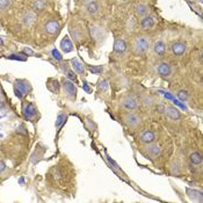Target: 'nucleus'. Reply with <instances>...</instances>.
Masks as SVG:
<instances>
[{
	"instance_id": "1",
	"label": "nucleus",
	"mask_w": 203,
	"mask_h": 203,
	"mask_svg": "<svg viewBox=\"0 0 203 203\" xmlns=\"http://www.w3.org/2000/svg\"><path fill=\"white\" fill-rule=\"evenodd\" d=\"M132 47H134V51L137 55H142L150 49V41L145 36H138L135 38Z\"/></svg>"
},
{
	"instance_id": "2",
	"label": "nucleus",
	"mask_w": 203,
	"mask_h": 203,
	"mask_svg": "<svg viewBox=\"0 0 203 203\" xmlns=\"http://www.w3.org/2000/svg\"><path fill=\"white\" fill-rule=\"evenodd\" d=\"M30 84L27 80L20 79V80H15V86H14V93L19 99H22L23 95L28 94V92L30 91Z\"/></svg>"
},
{
	"instance_id": "3",
	"label": "nucleus",
	"mask_w": 203,
	"mask_h": 203,
	"mask_svg": "<svg viewBox=\"0 0 203 203\" xmlns=\"http://www.w3.org/2000/svg\"><path fill=\"white\" fill-rule=\"evenodd\" d=\"M121 106L122 108L128 111H132L138 108V101L135 96L132 95H125L123 99L121 100Z\"/></svg>"
},
{
	"instance_id": "4",
	"label": "nucleus",
	"mask_w": 203,
	"mask_h": 203,
	"mask_svg": "<svg viewBox=\"0 0 203 203\" xmlns=\"http://www.w3.org/2000/svg\"><path fill=\"white\" fill-rule=\"evenodd\" d=\"M63 88H64V92H65L68 98H70V99L72 100L76 99V96H77V87L74 86V84L71 80L64 79V81H63Z\"/></svg>"
},
{
	"instance_id": "5",
	"label": "nucleus",
	"mask_w": 203,
	"mask_h": 203,
	"mask_svg": "<svg viewBox=\"0 0 203 203\" xmlns=\"http://www.w3.org/2000/svg\"><path fill=\"white\" fill-rule=\"evenodd\" d=\"M124 122L127 125H129L131 128H136L141 124V117L135 113H128L124 115Z\"/></svg>"
},
{
	"instance_id": "6",
	"label": "nucleus",
	"mask_w": 203,
	"mask_h": 203,
	"mask_svg": "<svg viewBox=\"0 0 203 203\" xmlns=\"http://www.w3.org/2000/svg\"><path fill=\"white\" fill-rule=\"evenodd\" d=\"M187 50V43L185 42H174L172 44V52L174 56H181Z\"/></svg>"
},
{
	"instance_id": "7",
	"label": "nucleus",
	"mask_w": 203,
	"mask_h": 203,
	"mask_svg": "<svg viewBox=\"0 0 203 203\" xmlns=\"http://www.w3.org/2000/svg\"><path fill=\"white\" fill-rule=\"evenodd\" d=\"M44 29H45V31H47L48 34L53 35V34H57L58 31H59L61 25H59V22L56 20H49L47 23L44 25Z\"/></svg>"
},
{
	"instance_id": "8",
	"label": "nucleus",
	"mask_w": 203,
	"mask_h": 203,
	"mask_svg": "<svg viewBox=\"0 0 203 203\" xmlns=\"http://www.w3.org/2000/svg\"><path fill=\"white\" fill-rule=\"evenodd\" d=\"M37 114V109L36 107L34 106V103H27L25 107H23V116L26 120H31L33 117H35Z\"/></svg>"
},
{
	"instance_id": "9",
	"label": "nucleus",
	"mask_w": 203,
	"mask_h": 203,
	"mask_svg": "<svg viewBox=\"0 0 203 203\" xmlns=\"http://www.w3.org/2000/svg\"><path fill=\"white\" fill-rule=\"evenodd\" d=\"M139 141L144 144H151V143H154L156 141V134L151 130H145L143 131L139 136Z\"/></svg>"
},
{
	"instance_id": "10",
	"label": "nucleus",
	"mask_w": 203,
	"mask_h": 203,
	"mask_svg": "<svg viewBox=\"0 0 203 203\" xmlns=\"http://www.w3.org/2000/svg\"><path fill=\"white\" fill-rule=\"evenodd\" d=\"M164 113H165V114L167 115V117L171 119V120H179V119L181 117L180 110L178 109L177 107H174V106H167V107H165V111H164Z\"/></svg>"
},
{
	"instance_id": "11",
	"label": "nucleus",
	"mask_w": 203,
	"mask_h": 203,
	"mask_svg": "<svg viewBox=\"0 0 203 203\" xmlns=\"http://www.w3.org/2000/svg\"><path fill=\"white\" fill-rule=\"evenodd\" d=\"M157 72H158L159 76H162V77H168V76H171V73H172L171 65L164 62L159 63L158 66H157Z\"/></svg>"
},
{
	"instance_id": "12",
	"label": "nucleus",
	"mask_w": 203,
	"mask_h": 203,
	"mask_svg": "<svg viewBox=\"0 0 203 203\" xmlns=\"http://www.w3.org/2000/svg\"><path fill=\"white\" fill-rule=\"evenodd\" d=\"M186 192H187L188 196L192 201H195V202H202L203 201V193L201 190H195V189L187 188Z\"/></svg>"
},
{
	"instance_id": "13",
	"label": "nucleus",
	"mask_w": 203,
	"mask_h": 203,
	"mask_svg": "<svg viewBox=\"0 0 203 203\" xmlns=\"http://www.w3.org/2000/svg\"><path fill=\"white\" fill-rule=\"evenodd\" d=\"M147 152H149V154L153 158H157V157H159L162 154V147L158 145V144H147Z\"/></svg>"
},
{
	"instance_id": "14",
	"label": "nucleus",
	"mask_w": 203,
	"mask_h": 203,
	"mask_svg": "<svg viewBox=\"0 0 203 203\" xmlns=\"http://www.w3.org/2000/svg\"><path fill=\"white\" fill-rule=\"evenodd\" d=\"M153 51L156 52L158 56H162L165 51H166V44L165 42L159 40V41H156L154 44H153Z\"/></svg>"
},
{
	"instance_id": "15",
	"label": "nucleus",
	"mask_w": 203,
	"mask_h": 203,
	"mask_svg": "<svg viewBox=\"0 0 203 203\" xmlns=\"http://www.w3.org/2000/svg\"><path fill=\"white\" fill-rule=\"evenodd\" d=\"M127 50V43L123 38H117L114 43V51L117 53H122Z\"/></svg>"
},
{
	"instance_id": "16",
	"label": "nucleus",
	"mask_w": 203,
	"mask_h": 203,
	"mask_svg": "<svg viewBox=\"0 0 203 203\" xmlns=\"http://www.w3.org/2000/svg\"><path fill=\"white\" fill-rule=\"evenodd\" d=\"M154 26V20H153V18L151 16H144L141 21V27L142 29H144V30H147V29H151L152 27Z\"/></svg>"
},
{
	"instance_id": "17",
	"label": "nucleus",
	"mask_w": 203,
	"mask_h": 203,
	"mask_svg": "<svg viewBox=\"0 0 203 203\" xmlns=\"http://www.w3.org/2000/svg\"><path fill=\"white\" fill-rule=\"evenodd\" d=\"M35 20H36V15L34 12H26L22 16V21L26 26H31L35 22Z\"/></svg>"
},
{
	"instance_id": "18",
	"label": "nucleus",
	"mask_w": 203,
	"mask_h": 203,
	"mask_svg": "<svg viewBox=\"0 0 203 203\" xmlns=\"http://www.w3.org/2000/svg\"><path fill=\"white\" fill-rule=\"evenodd\" d=\"M61 48H62V50L65 52V53H66V52H71L73 50V44H72V42L70 41L68 36H65L62 40V42H61Z\"/></svg>"
},
{
	"instance_id": "19",
	"label": "nucleus",
	"mask_w": 203,
	"mask_h": 203,
	"mask_svg": "<svg viewBox=\"0 0 203 203\" xmlns=\"http://www.w3.org/2000/svg\"><path fill=\"white\" fill-rule=\"evenodd\" d=\"M147 13V7L143 4H137L135 6V14L137 18H144Z\"/></svg>"
},
{
	"instance_id": "20",
	"label": "nucleus",
	"mask_w": 203,
	"mask_h": 203,
	"mask_svg": "<svg viewBox=\"0 0 203 203\" xmlns=\"http://www.w3.org/2000/svg\"><path fill=\"white\" fill-rule=\"evenodd\" d=\"M48 88L51 91L52 93H59V89H61V86H59V83L56 79H49L48 80Z\"/></svg>"
},
{
	"instance_id": "21",
	"label": "nucleus",
	"mask_w": 203,
	"mask_h": 203,
	"mask_svg": "<svg viewBox=\"0 0 203 203\" xmlns=\"http://www.w3.org/2000/svg\"><path fill=\"white\" fill-rule=\"evenodd\" d=\"M189 159H190V162L195 166H198L202 164V154L200 152H193L189 157Z\"/></svg>"
},
{
	"instance_id": "22",
	"label": "nucleus",
	"mask_w": 203,
	"mask_h": 203,
	"mask_svg": "<svg viewBox=\"0 0 203 203\" xmlns=\"http://www.w3.org/2000/svg\"><path fill=\"white\" fill-rule=\"evenodd\" d=\"M86 10L88 12L89 14H96L98 13V10H99V5H98V2L96 1H89L87 2V5H86Z\"/></svg>"
},
{
	"instance_id": "23",
	"label": "nucleus",
	"mask_w": 203,
	"mask_h": 203,
	"mask_svg": "<svg viewBox=\"0 0 203 203\" xmlns=\"http://www.w3.org/2000/svg\"><path fill=\"white\" fill-rule=\"evenodd\" d=\"M72 66L76 72L80 73V74H85V68L78 59H72Z\"/></svg>"
},
{
	"instance_id": "24",
	"label": "nucleus",
	"mask_w": 203,
	"mask_h": 203,
	"mask_svg": "<svg viewBox=\"0 0 203 203\" xmlns=\"http://www.w3.org/2000/svg\"><path fill=\"white\" fill-rule=\"evenodd\" d=\"M66 119H68V115H66V113H59L57 116V120H56V128H61V125L66 121Z\"/></svg>"
},
{
	"instance_id": "25",
	"label": "nucleus",
	"mask_w": 203,
	"mask_h": 203,
	"mask_svg": "<svg viewBox=\"0 0 203 203\" xmlns=\"http://www.w3.org/2000/svg\"><path fill=\"white\" fill-rule=\"evenodd\" d=\"M177 95H178V98L179 99L181 100V101H187L188 100V98H189V94H188V92H186V91H179L177 93Z\"/></svg>"
},
{
	"instance_id": "26",
	"label": "nucleus",
	"mask_w": 203,
	"mask_h": 203,
	"mask_svg": "<svg viewBox=\"0 0 203 203\" xmlns=\"http://www.w3.org/2000/svg\"><path fill=\"white\" fill-rule=\"evenodd\" d=\"M33 6H34V10H37V12H41V10H44V2L42 0H36Z\"/></svg>"
},
{
	"instance_id": "27",
	"label": "nucleus",
	"mask_w": 203,
	"mask_h": 203,
	"mask_svg": "<svg viewBox=\"0 0 203 203\" xmlns=\"http://www.w3.org/2000/svg\"><path fill=\"white\" fill-rule=\"evenodd\" d=\"M99 89H100V91H102V92H106V91L108 89V81H107L106 79H102V80H100Z\"/></svg>"
},
{
	"instance_id": "28",
	"label": "nucleus",
	"mask_w": 203,
	"mask_h": 203,
	"mask_svg": "<svg viewBox=\"0 0 203 203\" xmlns=\"http://www.w3.org/2000/svg\"><path fill=\"white\" fill-rule=\"evenodd\" d=\"M89 71L92 73H94V74H100V73L103 71V68H102L101 65H99V66H91V68H89Z\"/></svg>"
},
{
	"instance_id": "29",
	"label": "nucleus",
	"mask_w": 203,
	"mask_h": 203,
	"mask_svg": "<svg viewBox=\"0 0 203 203\" xmlns=\"http://www.w3.org/2000/svg\"><path fill=\"white\" fill-rule=\"evenodd\" d=\"M10 5V0H0V10H6Z\"/></svg>"
},
{
	"instance_id": "30",
	"label": "nucleus",
	"mask_w": 203,
	"mask_h": 203,
	"mask_svg": "<svg viewBox=\"0 0 203 203\" xmlns=\"http://www.w3.org/2000/svg\"><path fill=\"white\" fill-rule=\"evenodd\" d=\"M51 55H52V57L55 58L56 61H62V59H63L62 55H61V53H59V51H58V50H56V49H53V50H52Z\"/></svg>"
},
{
	"instance_id": "31",
	"label": "nucleus",
	"mask_w": 203,
	"mask_h": 203,
	"mask_svg": "<svg viewBox=\"0 0 203 203\" xmlns=\"http://www.w3.org/2000/svg\"><path fill=\"white\" fill-rule=\"evenodd\" d=\"M21 56H22V55H14V53H13V55H10L8 58H10V59H16V61H22V62L26 61V57H21Z\"/></svg>"
},
{
	"instance_id": "32",
	"label": "nucleus",
	"mask_w": 203,
	"mask_h": 203,
	"mask_svg": "<svg viewBox=\"0 0 203 203\" xmlns=\"http://www.w3.org/2000/svg\"><path fill=\"white\" fill-rule=\"evenodd\" d=\"M66 77H68V79H71V80H77L76 74H74V72L71 71V70H68V71H66Z\"/></svg>"
},
{
	"instance_id": "33",
	"label": "nucleus",
	"mask_w": 203,
	"mask_h": 203,
	"mask_svg": "<svg viewBox=\"0 0 203 203\" xmlns=\"http://www.w3.org/2000/svg\"><path fill=\"white\" fill-rule=\"evenodd\" d=\"M107 158H108V162H110V165H113V166H114V168H116V170H120L119 165H117V164H116V162H115L114 160H113V159L110 158V157H107Z\"/></svg>"
},
{
	"instance_id": "34",
	"label": "nucleus",
	"mask_w": 203,
	"mask_h": 203,
	"mask_svg": "<svg viewBox=\"0 0 203 203\" xmlns=\"http://www.w3.org/2000/svg\"><path fill=\"white\" fill-rule=\"evenodd\" d=\"M5 171H6V165H5V162L0 160V173L5 172Z\"/></svg>"
},
{
	"instance_id": "35",
	"label": "nucleus",
	"mask_w": 203,
	"mask_h": 203,
	"mask_svg": "<svg viewBox=\"0 0 203 203\" xmlns=\"http://www.w3.org/2000/svg\"><path fill=\"white\" fill-rule=\"evenodd\" d=\"M84 89H85L87 93H89V92H91V89H89L88 85H87V83H86V81H84Z\"/></svg>"
},
{
	"instance_id": "36",
	"label": "nucleus",
	"mask_w": 203,
	"mask_h": 203,
	"mask_svg": "<svg viewBox=\"0 0 203 203\" xmlns=\"http://www.w3.org/2000/svg\"><path fill=\"white\" fill-rule=\"evenodd\" d=\"M157 110H160V113H164L165 111V107L162 104H159V106H157Z\"/></svg>"
},
{
	"instance_id": "37",
	"label": "nucleus",
	"mask_w": 203,
	"mask_h": 203,
	"mask_svg": "<svg viewBox=\"0 0 203 203\" xmlns=\"http://www.w3.org/2000/svg\"><path fill=\"white\" fill-rule=\"evenodd\" d=\"M23 52H26V53H33V51H31V50H29V49H25V50H23Z\"/></svg>"
},
{
	"instance_id": "38",
	"label": "nucleus",
	"mask_w": 203,
	"mask_h": 203,
	"mask_svg": "<svg viewBox=\"0 0 203 203\" xmlns=\"http://www.w3.org/2000/svg\"><path fill=\"white\" fill-rule=\"evenodd\" d=\"M84 2H89V1H92V0H83Z\"/></svg>"
},
{
	"instance_id": "39",
	"label": "nucleus",
	"mask_w": 203,
	"mask_h": 203,
	"mask_svg": "<svg viewBox=\"0 0 203 203\" xmlns=\"http://www.w3.org/2000/svg\"><path fill=\"white\" fill-rule=\"evenodd\" d=\"M120 1H123V2H125V1H128V0H120Z\"/></svg>"
},
{
	"instance_id": "40",
	"label": "nucleus",
	"mask_w": 203,
	"mask_h": 203,
	"mask_svg": "<svg viewBox=\"0 0 203 203\" xmlns=\"http://www.w3.org/2000/svg\"><path fill=\"white\" fill-rule=\"evenodd\" d=\"M198 1H200V2H202V0H198Z\"/></svg>"
}]
</instances>
